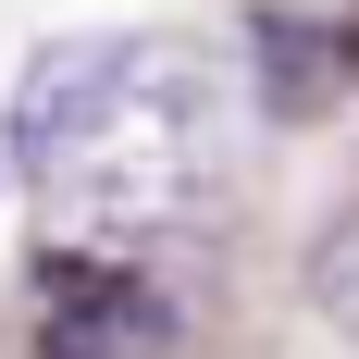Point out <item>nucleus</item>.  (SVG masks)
Wrapping results in <instances>:
<instances>
[{
    "label": "nucleus",
    "instance_id": "3",
    "mask_svg": "<svg viewBox=\"0 0 359 359\" xmlns=\"http://www.w3.org/2000/svg\"><path fill=\"white\" fill-rule=\"evenodd\" d=\"M347 74H359V37L334 13H297V0H260L248 13V87H260L273 124H323L347 100Z\"/></svg>",
    "mask_w": 359,
    "mask_h": 359
},
{
    "label": "nucleus",
    "instance_id": "4",
    "mask_svg": "<svg viewBox=\"0 0 359 359\" xmlns=\"http://www.w3.org/2000/svg\"><path fill=\"white\" fill-rule=\"evenodd\" d=\"M310 310L334 323V347H359V211L310 236Z\"/></svg>",
    "mask_w": 359,
    "mask_h": 359
},
{
    "label": "nucleus",
    "instance_id": "2",
    "mask_svg": "<svg viewBox=\"0 0 359 359\" xmlns=\"http://www.w3.org/2000/svg\"><path fill=\"white\" fill-rule=\"evenodd\" d=\"M37 359H186V297L137 260H37Z\"/></svg>",
    "mask_w": 359,
    "mask_h": 359
},
{
    "label": "nucleus",
    "instance_id": "1",
    "mask_svg": "<svg viewBox=\"0 0 359 359\" xmlns=\"http://www.w3.org/2000/svg\"><path fill=\"white\" fill-rule=\"evenodd\" d=\"M13 174L87 236H161L223 198L236 87L198 37H50L13 87Z\"/></svg>",
    "mask_w": 359,
    "mask_h": 359
}]
</instances>
